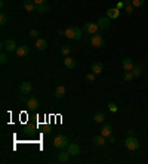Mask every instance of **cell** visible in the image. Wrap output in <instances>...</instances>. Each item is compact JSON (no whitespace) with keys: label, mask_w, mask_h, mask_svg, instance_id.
I'll return each mask as SVG.
<instances>
[{"label":"cell","mask_w":148,"mask_h":164,"mask_svg":"<svg viewBox=\"0 0 148 164\" xmlns=\"http://www.w3.org/2000/svg\"><path fill=\"white\" fill-rule=\"evenodd\" d=\"M125 146L129 151H136L139 149V139L136 136H127L125 141Z\"/></svg>","instance_id":"1"},{"label":"cell","mask_w":148,"mask_h":164,"mask_svg":"<svg viewBox=\"0 0 148 164\" xmlns=\"http://www.w3.org/2000/svg\"><path fill=\"white\" fill-rule=\"evenodd\" d=\"M81 34H83V31L80 30L79 27H68L65 30V37H68L71 40H79L81 37Z\"/></svg>","instance_id":"2"},{"label":"cell","mask_w":148,"mask_h":164,"mask_svg":"<svg viewBox=\"0 0 148 164\" xmlns=\"http://www.w3.org/2000/svg\"><path fill=\"white\" fill-rule=\"evenodd\" d=\"M53 146L58 148V149L67 148V146H68V139H67V136H64V135H57V136L53 138Z\"/></svg>","instance_id":"3"},{"label":"cell","mask_w":148,"mask_h":164,"mask_svg":"<svg viewBox=\"0 0 148 164\" xmlns=\"http://www.w3.org/2000/svg\"><path fill=\"white\" fill-rule=\"evenodd\" d=\"M98 30H99L98 22H86V24H84V27H83V31H84V33H88L89 36H92V34H96V33H98Z\"/></svg>","instance_id":"4"},{"label":"cell","mask_w":148,"mask_h":164,"mask_svg":"<svg viewBox=\"0 0 148 164\" xmlns=\"http://www.w3.org/2000/svg\"><path fill=\"white\" fill-rule=\"evenodd\" d=\"M91 44L93 47H102L104 46V37L99 33L91 36Z\"/></svg>","instance_id":"5"},{"label":"cell","mask_w":148,"mask_h":164,"mask_svg":"<svg viewBox=\"0 0 148 164\" xmlns=\"http://www.w3.org/2000/svg\"><path fill=\"white\" fill-rule=\"evenodd\" d=\"M3 49H5V50H8V52H16L18 46H16V43H15V40L8 39V40L3 43Z\"/></svg>","instance_id":"6"},{"label":"cell","mask_w":148,"mask_h":164,"mask_svg":"<svg viewBox=\"0 0 148 164\" xmlns=\"http://www.w3.org/2000/svg\"><path fill=\"white\" fill-rule=\"evenodd\" d=\"M19 90H21L22 95H30V93L33 92V84H31L30 81H22V83L19 84Z\"/></svg>","instance_id":"7"},{"label":"cell","mask_w":148,"mask_h":164,"mask_svg":"<svg viewBox=\"0 0 148 164\" xmlns=\"http://www.w3.org/2000/svg\"><path fill=\"white\" fill-rule=\"evenodd\" d=\"M68 152L71 157H77L80 154V146L76 142H70L68 143Z\"/></svg>","instance_id":"8"},{"label":"cell","mask_w":148,"mask_h":164,"mask_svg":"<svg viewBox=\"0 0 148 164\" xmlns=\"http://www.w3.org/2000/svg\"><path fill=\"white\" fill-rule=\"evenodd\" d=\"M28 53H30V49H28L27 44H21V46H18V49H16V55H18L19 58L28 56Z\"/></svg>","instance_id":"9"},{"label":"cell","mask_w":148,"mask_h":164,"mask_svg":"<svg viewBox=\"0 0 148 164\" xmlns=\"http://www.w3.org/2000/svg\"><path fill=\"white\" fill-rule=\"evenodd\" d=\"M27 107L30 109H37L39 108V99L34 98V96H31V98L27 99Z\"/></svg>","instance_id":"10"},{"label":"cell","mask_w":148,"mask_h":164,"mask_svg":"<svg viewBox=\"0 0 148 164\" xmlns=\"http://www.w3.org/2000/svg\"><path fill=\"white\" fill-rule=\"evenodd\" d=\"M70 157H71V155H70L68 151H62V152L58 154V161L62 163V164H65V163H68Z\"/></svg>","instance_id":"11"},{"label":"cell","mask_w":148,"mask_h":164,"mask_svg":"<svg viewBox=\"0 0 148 164\" xmlns=\"http://www.w3.org/2000/svg\"><path fill=\"white\" fill-rule=\"evenodd\" d=\"M91 71L92 73H95V74H101L104 71V65L101 62H93L91 65Z\"/></svg>","instance_id":"12"},{"label":"cell","mask_w":148,"mask_h":164,"mask_svg":"<svg viewBox=\"0 0 148 164\" xmlns=\"http://www.w3.org/2000/svg\"><path fill=\"white\" fill-rule=\"evenodd\" d=\"M122 67H123V70L125 71H132V68H133V62H132V59L130 58H125L123 59V62H122Z\"/></svg>","instance_id":"13"},{"label":"cell","mask_w":148,"mask_h":164,"mask_svg":"<svg viewBox=\"0 0 148 164\" xmlns=\"http://www.w3.org/2000/svg\"><path fill=\"white\" fill-rule=\"evenodd\" d=\"M111 133H113V127H111V124L105 123V124L102 126V129H101V135H102V136H105V138H108Z\"/></svg>","instance_id":"14"},{"label":"cell","mask_w":148,"mask_h":164,"mask_svg":"<svg viewBox=\"0 0 148 164\" xmlns=\"http://www.w3.org/2000/svg\"><path fill=\"white\" fill-rule=\"evenodd\" d=\"M119 15H120V9H117V8H111V9L107 11V16H108L110 19H115V18H119Z\"/></svg>","instance_id":"15"},{"label":"cell","mask_w":148,"mask_h":164,"mask_svg":"<svg viewBox=\"0 0 148 164\" xmlns=\"http://www.w3.org/2000/svg\"><path fill=\"white\" fill-rule=\"evenodd\" d=\"M64 65L67 67L68 70L76 68V61H74V58H71V56H65V59H64Z\"/></svg>","instance_id":"16"},{"label":"cell","mask_w":148,"mask_h":164,"mask_svg":"<svg viewBox=\"0 0 148 164\" xmlns=\"http://www.w3.org/2000/svg\"><path fill=\"white\" fill-rule=\"evenodd\" d=\"M98 25H99V28H107V27H110V18H108V16H101V18L98 19Z\"/></svg>","instance_id":"17"},{"label":"cell","mask_w":148,"mask_h":164,"mask_svg":"<svg viewBox=\"0 0 148 164\" xmlns=\"http://www.w3.org/2000/svg\"><path fill=\"white\" fill-rule=\"evenodd\" d=\"M36 6H37V5H36L33 0H27V2L24 3V9H25L27 12H33V11H36Z\"/></svg>","instance_id":"18"},{"label":"cell","mask_w":148,"mask_h":164,"mask_svg":"<svg viewBox=\"0 0 148 164\" xmlns=\"http://www.w3.org/2000/svg\"><path fill=\"white\" fill-rule=\"evenodd\" d=\"M36 47L39 50H45L46 47H47V42H46L45 39H37L36 40Z\"/></svg>","instance_id":"19"},{"label":"cell","mask_w":148,"mask_h":164,"mask_svg":"<svg viewBox=\"0 0 148 164\" xmlns=\"http://www.w3.org/2000/svg\"><path fill=\"white\" fill-rule=\"evenodd\" d=\"M92 142L95 143L96 146H102L104 143H105V136H102V135H98V136H95V138L92 139Z\"/></svg>","instance_id":"20"},{"label":"cell","mask_w":148,"mask_h":164,"mask_svg":"<svg viewBox=\"0 0 148 164\" xmlns=\"http://www.w3.org/2000/svg\"><path fill=\"white\" fill-rule=\"evenodd\" d=\"M142 70H144L142 64H138V65L133 67V68H132V74H133V77H139V76H141V74H142Z\"/></svg>","instance_id":"21"},{"label":"cell","mask_w":148,"mask_h":164,"mask_svg":"<svg viewBox=\"0 0 148 164\" xmlns=\"http://www.w3.org/2000/svg\"><path fill=\"white\" fill-rule=\"evenodd\" d=\"M65 95V87L64 86H58L57 90H55V98L57 99H62Z\"/></svg>","instance_id":"22"},{"label":"cell","mask_w":148,"mask_h":164,"mask_svg":"<svg viewBox=\"0 0 148 164\" xmlns=\"http://www.w3.org/2000/svg\"><path fill=\"white\" fill-rule=\"evenodd\" d=\"M92 118H93L95 123H102V121L105 120V115H104V112H95Z\"/></svg>","instance_id":"23"},{"label":"cell","mask_w":148,"mask_h":164,"mask_svg":"<svg viewBox=\"0 0 148 164\" xmlns=\"http://www.w3.org/2000/svg\"><path fill=\"white\" fill-rule=\"evenodd\" d=\"M49 9H50V8H49V6H47V5H37V6H36V11L37 12H40V13H45V12H49Z\"/></svg>","instance_id":"24"},{"label":"cell","mask_w":148,"mask_h":164,"mask_svg":"<svg viewBox=\"0 0 148 164\" xmlns=\"http://www.w3.org/2000/svg\"><path fill=\"white\" fill-rule=\"evenodd\" d=\"M122 77H123V80H125V81H130L132 78H135V77H133V74H132V71H125Z\"/></svg>","instance_id":"25"},{"label":"cell","mask_w":148,"mask_h":164,"mask_svg":"<svg viewBox=\"0 0 148 164\" xmlns=\"http://www.w3.org/2000/svg\"><path fill=\"white\" fill-rule=\"evenodd\" d=\"M70 50H71V49H70L68 44H64V46L61 47V53L64 55V56H68V55H70Z\"/></svg>","instance_id":"26"},{"label":"cell","mask_w":148,"mask_h":164,"mask_svg":"<svg viewBox=\"0 0 148 164\" xmlns=\"http://www.w3.org/2000/svg\"><path fill=\"white\" fill-rule=\"evenodd\" d=\"M6 21H8V15H6L5 12H2V13H0V25H5Z\"/></svg>","instance_id":"27"},{"label":"cell","mask_w":148,"mask_h":164,"mask_svg":"<svg viewBox=\"0 0 148 164\" xmlns=\"http://www.w3.org/2000/svg\"><path fill=\"white\" fill-rule=\"evenodd\" d=\"M125 11L127 15H132L133 13V5L130 3V5H125Z\"/></svg>","instance_id":"28"},{"label":"cell","mask_w":148,"mask_h":164,"mask_svg":"<svg viewBox=\"0 0 148 164\" xmlns=\"http://www.w3.org/2000/svg\"><path fill=\"white\" fill-rule=\"evenodd\" d=\"M144 2L145 0H132V5H133V8H141V6H144Z\"/></svg>","instance_id":"29"},{"label":"cell","mask_w":148,"mask_h":164,"mask_svg":"<svg viewBox=\"0 0 148 164\" xmlns=\"http://www.w3.org/2000/svg\"><path fill=\"white\" fill-rule=\"evenodd\" d=\"M95 78H96V74H95V73H89V74L86 76V80H88V81H91V83L95 81Z\"/></svg>","instance_id":"30"},{"label":"cell","mask_w":148,"mask_h":164,"mask_svg":"<svg viewBox=\"0 0 148 164\" xmlns=\"http://www.w3.org/2000/svg\"><path fill=\"white\" fill-rule=\"evenodd\" d=\"M108 109H110L111 112H117V109H119V107H117V105H115L114 102H110V104H108Z\"/></svg>","instance_id":"31"},{"label":"cell","mask_w":148,"mask_h":164,"mask_svg":"<svg viewBox=\"0 0 148 164\" xmlns=\"http://www.w3.org/2000/svg\"><path fill=\"white\" fill-rule=\"evenodd\" d=\"M30 37L31 39H39V31L37 30H31L30 31Z\"/></svg>","instance_id":"32"},{"label":"cell","mask_w":148,"mask_h":164,"mask_svg":"<svg viewBox=\"0 0 148 164\" xmlns=\"http://www.w3.org/2000/svg\"><path fill=\"white\" fill-rule=\"evenodd\" d=\"M8 62V56H6V53H2L0 55V64H6Z\"/></svg>","instance_id":"33"},{"label":"cell","mask_w":148,"mask_h":164,"mask_svg":"<svg viewBox=\"0 0 148 164\" xmlns=\"http://www.w3.org/2000/svg\"><path fill=\"white\" fill-rule=\"evenodd\" d=\"M135 133H136V130H135L133 127H130V129L127 130V136H135Z\"/></svg>","instance_id":"34"},{"label":"cell","mask_w":148,"mask_h":164,"mask_svg":"<svg viewBox=\"0 0 148 164\" xmlns=\"http://www.w3.org/2000/svg\"><path fill=\"white\" fill-rule=\"evenodd\" d=\"M33 2H34L36 5H45L46 3V0H33Z\"/></svg>","instance_id":"35"},{"label":"cell","mask_w":148,"mask_h":164,"mask_svg":"<svg viewBox=\"0 0 148 164\" xmlns=\"http://www.w3.org/2000/svg\"><path fill=\"white\" fill-rule=\"evenodd\" d=\"M108 141H110L111 143L115 142V139H114V136H113V135H110V136H108Z\"/></svg>","instance_id":"36"},{"label":"cell","mask_w":148,"mask_h":164,"mask_svg":"<svg viewBox=\"0 0 148 164\" xmlns=\"http://www.w3.org/2000/svg\"><path fill=\"white\" fill-rule=\"evenodd\" d=\"M122 8H125V3H123V2H120V3L117 5V9H122Z\"/></svg>","instance_id":"37"},{"label":"cell","mask_w":148,"mask_h":164,"mask_svg":"<svg viewBox=\"0 0 148 164\" xmlns=\"http://www.w3.org/2000/svg\"><path fill=\"white\" fill-rule=\"evenodd\" d=\"M58 36H65V31H64V30H59V31H58Z\"/></svg>","instance_id":"38"},{"label":"cell","mask_w":148,"mask_h":164,"mask_svg":"<svg viewBox=\"0 0 148 164\" xmlns=\"http://www.w3.org/2000/svg\"><path fill=\"white\" fill-rule=\"evenodd\" d=\"M123 3H125V5H130V3H132V0H123Z\"/></svg>","instance_id":"39"}]
</instances>
